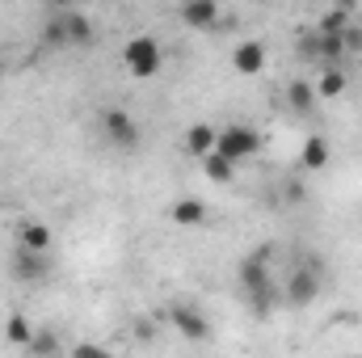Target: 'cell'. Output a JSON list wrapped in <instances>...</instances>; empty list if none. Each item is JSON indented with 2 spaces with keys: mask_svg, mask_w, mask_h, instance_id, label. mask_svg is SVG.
Wrapping results in <instances>:
<instances>
[{
  "mask_svg": "<svg viewBox=\"0 0 362 358\" xmlns=\"http://www.w3.org/2000/svg\"><path fill=\"white\" fill-rule=\"evenodd\" d=\"M240 287H245L253 312L257 316H270L274 304L282 299V291H274V282H270V249H257V253H249L240 262Z\"/></svg>",
  "mask_w": 362,
  "mask_h": 358,
  "instance_id": "cell-1",
  "label": "cell"
},
{
  "mask_svg": "<svg viewBox=\"0 0 362 358\" xmlns=\"http://www.w3.org/2000/svg\"><path fill=\"white\" fill-rule=\"evenodd\" d=\"M160 42L156 38H148V34H139V38H131L127 42V51H122V64H127V72L131 76H139V81H148V76H156L160 72Z\"/></svg>",
  "mask_w": 362,
  "mask_h": 358,
  "instance_id": "cell-2",
  "label": "cell"
},
{
  "mask_svg": "<svg viewBox=\"0 0 362 358\" xmlns=\"http://www.w3.org/2000/svg\"><path fill=\"white\" fill-rule=\"evenodd\" d=\"M257 148H262V139H257V131H249V127H240V122H232V127H223L219 135H215V152H223L228 161H253L257 156Z\"/></svg>",
  "mask_w": 362,
  "mask_h": 358,
  "instance_id": "cell-3",
  "label": "cell"
},
{
  "mask_svg": "<svg viewBox=\"0 0 362 358\" xmlns=\"http://www.w3.org/2000/svg\"><path fill=\"white\" fill-rule=\"evenodd\" d=\"M316 291H320V262H308V266H299L291 274V282H286V291H282V304L308 308V304L316 299Z\"/></svg>",
  "mask_w": 362,
  "mask_h": 358,
  "instance_id": "cell-4",
  "label": "cell"
},
{
  "mask_svg": "<svg viewBox=\"0 0 362 358\" xmlns=\"http://www.w3.org/2000/svg\"><path fill=\"white\" fill-rule=\"evenodd\" d=\"M101 131H105V139H110L114 148H122V152H131V148L139 144V127H135V118H131L127 110H105V114H101Z\"/></svg>",
  "mask_w": 362,
  "mask_h": 358,
  "instance_id": "cell-5",
  "label": "cell"
},
{
  "mask_svg": "<svg viewBox=\"0 0 362 358\" xmlns=\"http://www.w3.org/2000/svg\"><path fill=\"white\" fill-rule=\"evenodd\" d=\"M47 253H38V249H25V245H17V253H13V262H8V274L17 278V282H38V278H47Z\"/></svg>",
  "mask_w": 362,
  "mask_h": 358,
  "instance_id": "cell-6",
  "label": "cell"
},
{
  "mask_svg": "<svg viewBox=\"0 0 362 358\" xmlns=\"http://www.w3.org/2000/svg\"><path fill=\"white\" fill-rule=\"evenodd\" d=\"M181 21L189 30H211L219 21V0H181Z\"/></svg>",
  "mask_w": 362,
  "mask_h": 358,
  "instance_id": "cell-7",
  "label": "cell"
},
{
  "mask_svg": "<svg viewBox=\"0 0 362 358\" xmlns=\"http://www.w3.org/2000/svg\"><path fill=\"white\" fill-rule=\"evenodd\" d=\"M232 68H236L240 76H257V72L266 68V47H262V42H240L236 55H232Z\"/></svg>",
  "mask_w": 362,
  "mask_h": 358,
  "instance_id": "cell-8",
  "label": "cell"
},
{
  "mask_svg": "<svg viewBox=\"0 0 362 358\" xmlns=\"http://www.w3.org/2000/svg\"><path fill=\"white\" fill-rule=\"evenodd\" d=\"M173 325H177L189 342H202V337H206V321H202V312H194L189 304H173Z\"/></svg>",
  "mask_w": 362,
  "mask_h": 358,
  "instance_id": "cell-9",
  "label": "cell"
},
{
  "mask_svg": "<svg viewBox=\"0 0 362 358\" xmlns=\"http://www.w3.org/2000/svg\"><path fill=\"white\" fill-rule=\"evenodd\" d=\"M169 219L181 224V228H202V224H206V202H198V198H181V202H173Z\"/></svg>",
  "mask_w": 362,
  "mask_h": 358,
  "instance_id": "cell-10",
  "label": "cell"
},
{
  "mask_svg": "<svg viewBox=\"0 0 362 358\" xmlns=\"http://www.w3.org/2000/svg\"><path fill=\"white\" fill-rule=\"evenodd\" d=\"M215 127L211 122H194L189 131H185V152L189 156H206V152H215Z\"/></svg>",
  "mask_w": 362,
  "mask_h": 358,
  "instance_id": "cell-11",
  "label": "cell"
},
{
  "mask_svg": "<svg viewBox=\"0 0 362 358\" xmlns=\"http://www.w3.org/2000/svg\"><path fill=\"white\" fill-rule=\"evenodd\" d=\"M21 245H25V249H38V253H51L55 236H51L47 224H38V219H21Z\"/></svg>",
  "mask_w": 362,
  "mask_h": 358,
  "instance_id": "cell-12",
  "label": "cell"
},
{
  "mask_svg": "<svg viewBox=\"0 0 362 358\" xmlns=\"http://www.w3.org/2000/svg\"><path fill=\"white\" fill-rule=\"evenodd\" d=\"M202 173L215 181V185H228V181L236 178V161H228L223 152H206L202 156Z\"/></svg>",
  "mask_w": 362,
  "mask_h": 358,
  "instance_id": "cell-13",
  "label": "cell"
},
{
  "mask_svg": "<svg viewBox=\"0 0 362 358\" xmlns=\"http://www.w3.org/2000/svg\"><path fill=\"white\" fill-rule=\"evenodd\" d=\"M286 101H291L295 114H312V110H316V85H308V81H291Z\"/></svg>",
  "mask_w": 362,
  "mask_h": 358,
  "instance_id": "cell-14",
  "label": "cell"
},
{
  "mask_svg": "<svg viewBox=\"0 0 362 358\" xmlns=\"http://www.w3.org/2000/svg\"><path fill=\"white\" fill-rule=\"evenodd\" d=\"M346 55V42L341 34H316V47H312V59H325V64H337Z\"/></svg>",
  "mask_w": 362,
  "mask_h": 358,
  "instance_id": "cell-15",
  "label": "cell"
},
{
  "mask_svg": "<svg viewBox=\"0 0 362 358\" xmlns=\"http://www.w3.org/2000/svg\"><path fill=\"white\" fill-rule=\"evenodd\" d=\"M299 165H303V169H325V165H329V139L312 135V139L303 144V152H299Z\"/></svg>",
  "mask_w": 362,
  "mask_h": 358,
  "instance_id": "cell-16",
  "label": "cell"
},
{
  "mask_svg": "<svg viewBox=\"0 0 362 358\" xmlns=\"http://www.w3.org/2000/svg\"><path fill=\"white\" fill-rule=\"evenodd\" d=\"M341 93H346V72H341V68H325L320 81H316V97L333 101V97H341Z\"/></svg>",
  "mask_w": 362,
  "mask_h": 358,
  "instance_id": "cell-17",
  "label": "cell"
},
{
  "mask_svg": "<svg viewBox=\"0 0 362 358\" xmlns=\"http://www.w3.org/2000/svg\"><path fill=\"white\" fill-rule=\"evenodd\" d=\"M64 17H68V42H72V47H93L89 17H81V13H64Z\"/></svg>",
  "mask_w": 362,
  "mask_h": 358,
  "instance_id": "cell-18",
  "label": "cell"
},
{
  "mask_svg": "<svg viewBox=\"0 0 362 358\" xmlns=\"http://www.w3.org/2000/svg\"><path fill=\"white\" fill-rule=\"evenodd\" d=\"M4 337H8L13 346H30V337H34V325H30L21 312H13V316L4 321Z\"/></svg>",
  "mask_w": 362,
  "mask_h": 358,
  "instance_id": "cell-19",
  "label": "cell"
},
{
  "mask_svg": "<svg viewBox=\"0 0 362 358\" xmlns=\"http://www.w3.org/2000/svg\"><path fill=\"white\" fill-rule=\"evenodd\" d=\"M350 25V8H341V4H333L320 21H316V34H341Z\"/></svg>",
  "mask_w": 362,
  "mask_h": 358,
  "instance_id": "cell-20",
  "label": "cell"
},
{
  "mask_svg": "<svg viewBox=\"0 0 362 358\" xmlns=\"http://www.w3.org/2000/svg\"><path fill=\"white\" fill-rule=\"evenodd\" d=\"M42 47H47V51L72 47V42H68V17H55V21H47V30H42Z\"/></svg>",
  "mask_w": 362,
  "mask_h": 358,
  "instance_id": "cell-21",
  "label": "cell"
},
{
  "mask_svg": "<svg viewBox=\"0 0 362 358\" xmlns=\"http://www.w3.org/2000/svg\"><path fill=\"white\" fill-rule=\"evenodd\" d=\"M25 350H30V354H55V350H59V337H55V333H34Z\"/></svg>",
  "mask_w": 362,
  "mask_h": 358,
  "instance_id": "cell-22",
  "label": "cell"
},
{
  "mask_svg": "<svg viewBox=\"0 0 362 358\" xmlns=\"http://www.w3.org/2000/svg\"><path fill=\"white\" fill-rule=\"evenodd\" d=\"M341 42H346V55H358V51H362V25L350 21V25L341 30Z\"/></svg>",
  "mask_w": 362,
  "mask_h": 358,
  "instance_id": "cell-23",
  "label": "cell"
},
{
  "mask_svg": "<svg viewBox=\"0 0 362 358\" xmlns=\"http://www.w3.org/2000/svg\"><path fill=\"white\" fill-rule=\"evenodd\" d=\"M286 198H291V202H303V185H299V181H291V185H286Z\"/></svg>",
  "mask_w": 362,
  "mask_h": 358,
  "instance_id": "cell-24",
  "label": "cell"
},
{
  "mask_svg": "<svg viewBox=\"0 0 362 358\" xmlns=\"http://www.w3.org/2000/svg\"><path fill=\"white\" fill-rule=\"evenodd\" d=\"M333 4H341V8H354V0H333Z\"/></svg>",
  "mask_w": 362,
  "mask_h": 358,
  "instance_id": "cell-25",
  "label": "cell"
},
{
  "mask_svg": "<svg viewBox=\"0 0 362 358\" xmlns=\"http://www.w3.org/2000/svg\"><path fill=\"white\" fill-rule=\"evenodd\" d=\"M68 4H76V0H68Z\"/></svg>",
  "mask_w": 362,
  "mask_h": 358,
  "instance_id": "cell-26",
  "label": "cell"
}]
</instances>
